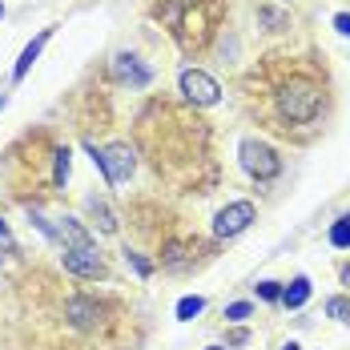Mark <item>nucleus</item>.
I'll return each mask as SVG.
<instances>
[{
  "instance_id": "18",
  "label": "nucleus",
  "mask_w": 350,
  "mask_h": 350,
  "mask_svg": "<svg viewBox=\"0 0 350 350\" xmlns=\"http://www.w3.org/2000/svg\"><path fill=\"white\" fill-rule=\"evenodd\" d=\"M258 298H266V302H282V286L278 282H258Z\"/></svg>"
},
{
  "instance_id": "10",
  "label": "nucleus",
  "mask_w": 350,
  "mask_h": 350,
  "mask_svg": "<svg viewBox=\"0 0 350 350\" xmlns=\"http://www.w3.org/2000/svg\"><path fill=\"white\" fill-rule=\"evenodd\" d=\"M117 77L141 89V85H149V77H153V72L145 69V65H141V61L133 57V53H121V57H117Z\"/></svg>"
},
{
  "instance_id": "14",
  "label": "nucleus",
  "mask_w": 350,
  "mask_h": 350,
  "mask_svg": "<svg viewBox=\"0 0 350 350\" xmlns=\"http://www.w3.org/2000/svg\"><path fill=\"white\" fill-rule=\"evenodd\" d=\"M330 245H338V250H350V213H347V217H338V221L330 226Z\"/></svg>"
},
{
  "instance_id": "13",
  "label": "nucleus",
  "mask_w": 350,
  "mask_h": 350,
  "mask_svg": "<svg viewBox=\"0 0 350 350\" xmlns=\"http://www.w3.org/2000/svg\"><path fill=\"white\" fill-rule=\"evenodd\" d=\"M202 310H206V298H198V294L177 302V318H181V322H193V318L202 314Z\"/></svg>"
},
{
  "instance_id": "20",
  "label": "nucleus",
  "mask_w": 350,
  "mask_h": 350,
  "mask_svg": "<svg viewBox=\"0 0 350 350\" xmlns=\"http://www.w3.org/2000/svg\"><path fill=\"white\" fill-rule=\"evenodd\" d=\"M125 258H129V266H133V270H137L141 278H149V274H153V266H149V262H145V258H141V254H125Z\"/></svg>"
},
{
  "instance_id": "15",
  "label": "nucleus",
  "mask_w": 350,
  "mask_h": 350,
  "mask_svg": "<svg viewBox=\"0 0 350 350\" xmlns=\"http://www.w3.org/2000/svg\"><path fill=\"white\" fill-rule=\"evenodd\" d=\"M89 213L97 217V226H101L105 234H113V230H117V221H113V213L105 210V202H97V198H89Z\"/></svg>"
},
{
  "instance_id": "1",
  "label": "nucleus",
  "mask_w": 350,
  "mask_h": 350,
  "mask_svg": "<svg viewBox=\"0 0 350 350\" xmlns=\"http://www.w3.org/2000/svg\"><path fill=\"white\" fill-rule=\"evenodd\" d=\"M198 4H202V0H161V4L153 8L157 21L170 25V33L177 36L181 49H202V44L210 40L213 25H217V16L198 12Z\"/></svg>"
},
{
  "instance_id": "6",
  "label": "nucleus",
  "mask_w": 350,
  "mask_h": 350,
  "mask_svg": "<svg viewBox=\"0 0 350 350\" xmlns=\"http://www.w3.org/2000/svg\"><path fill=\"white\" fill-rule=\"evenodd\" d=\"M101 153H105V185H121L133 174V149L129 145H109Z\"/></svg>"
},
{
  "instance_id": "3",
  "label": "nucleus",
  "mask_w": 350,
  "mask_h": 350,
  "mask_svg": "<svg viewBox=\"0 0 350 350\" xmlns=\"http://www.w3.org/2000/svg\"><path fill=\"white\" fill-rule=\"evenodd\" d=\"M238 153H242V170H245L250 177H258V181H274V177H278L282 161H278V153H274L266 141L245 137Z\"/></svg>"
},
{
  "instance_id": "17",
  "label": "nucleus",
  "mask_w": 350,
  "mask_h": 350,
  "mask_svg": "<svg viewBox=\"0 0 350 350\" xmlns=\"http://www.w3.org/2000/svg\"><path fill=\"white\" fill-rule=\"evenodd\" d=\"M326 314L338 318V322H350V298H330L326 302Z\"/></svg>"
},
{
  "instance_id": "19",
  "label": "nucleus",
  "mask_w": 350,
  "mask_h": 350,
  "mask_svg": "<svg viewBox=\"0 0 350 350\" xmlns=\"http://www.w3.org/2000/svg\"><path fill=\"white\" fill-rule=\"evenodd\" d=\"M250 314H254L250 302H234V306H226V318H230V322H245Z\"/></svg>"
},
{
  "instance_id": "7",
  "label": "nucleus",
  "mask_w": 350,
  "mask_h": 350,
  "mask_svg": "<svg viewBox=\"0 0 350 350\" xmlns=\"http://www.w3.org/2000/svg\"><path fill=\"white\" fill-rule=\"evenodd\" d=\"M65 270L77 278H101L105 274V262L97 250H65Z\"/></svg>"
},
{
  "instance_id": "21",
  "label": "nucleus",
  "mask_w": 350,
  "mask_h": 350,
  "mask_svg": "<svg viewBox=\"0 0 350 350\" xmlns=\"http://www.w3.org/2000/svg\"><path fill=\"white\" fill-rule=\"evenodd\" d=\"M334 29L342 36H350V12H338V16H334Z\"/></svg>"
},
{
  "instance_id": "16",
  "label": "nucleus",
  "mask_w": 350,
  "mask_h": 350,
  "mask_svg": "<svg viewBox=\"0 0 350 350\" xmlns=\"http://www.w3.org/2000/svg\"><path fill=\"white\" fill-rule=\"evenodd\" d=\"M69 149H57V161H53V185H65L69 181Z\"/></svg>"
},
{
  "instance_id": "24",
  "label": "nucleus",
  "mask_w": 350,
  "mask_h": 350,
  "mask_svg": "<svg viewBox=\"0 0 350 350\" xmlns=\"http://www.w3.org/2000/svg\"><path fill=\"white\" fill-rule=\"evenodd\" d=\"M0 16H4V4H0Z\"/></svg>"
},
{
  "instance_id": "5",
  "label": "nucleus",
  "mask_w": 350,
  "mask_h": 350,
  "mask_svg": "<svg viewBox=\"0 0 350 350\" xmlns=\"http://www.w3.org/2000/svg\"><path fill=\"white\" fill-rule=\"evenodd\" d=\"M181 93H185V101H193V105H217V97H221L217 81H213L210 72H202V69L181 72Z\"/></svg>"
},
{
  "instance_id": "8",
  "label": "nucleus",
  "mask_w": 350,
  "mask_h": 350,
  "mask_svg": "<svg viewBox=\"0 0 350 350\" xmlns=\"http://www.w3.org/2000/svg\"><path fill=\"white\" fill-rule=\"evenodd\" d=\"M65 314L72 318V326H81V330H89V326H97V322H101V306H97L93 298H69V306H65Z\"/></svg>"
},
{
  "instance_id": "22",
  "label": "nucleus",
  "mask_w": 350,
  "mask_h": 350,
  "mask_svg": "<svg viewBox=\"0 0 350 350\" xmlns=\"http://www.w3.org/2000/svg\"><path fill=\"white\" fill-rule=\"evenodd\" d=\"M0 238H8V226H4V217H0Z\"/></svg>"
},
{
  "instance_id": "2",
  "label": "nucleus",
  "mask_w": 350,
  "mask_h": 350,
  "mask_svg": "<svg viewBox=\"0 0 350 350\" xmlns=\"http://www.w3.org/2000/svg\"><path fill=\"white\" fill-rule=\"evenodd\" d=\"M278 113L294 125H306L322 113V85L310 77H290L278 89Z\"/></svg>"
},
{
  "instance_id": "4",
  "label": "nucleus",
  "mask_w": 350,
  "mask_h": 350,
  "mask_svg": "<svg viewBox=\"0 0 350 350\" xmlns=\"http://www.w3.org/2000/svg\"><path fill=\"white\" fill-rule=\"evenodd\" d=\"M254 217H258L254 202H230L226 210L213 217V234H217V238H238V234H242Z\"/></svg>"
},
{
  "instance_id": "9",
  "label": "nucleus",
  "mask_w": 350,
  "mask_h": 350,
  "mask_svg": "<svg viewBox=\"0 0 350 350\" xmlns=\"http://www.w3.org/2000/svg\"><path fill=\"white\" fill-rule=\"evenodd\" d=\"M49 36H53V29H40V33H36L33 40L25 44V53H21V61L12 65V81H25V77H29V69H33V61L40 57V49L49 44Z\"/></svg>"
},
{
  "instance_id": "23",
  "label": "nucleus",
  "mask_w": 350,
  "mask_h": 350,
  "mask_svg": "<svg viewBox=\"0 0 350 350\" xmlns=\"http://www.w3.org/2000/svg\"><path fill=\"white\" fill-rule=\"evenodd\" d=\"M282 350H298V342H290V347H282Z\"/></svg>"
},
{
  "instance_id": "11",
  "label": "nucleus",
  "mask_w": 350,
  "mask_h": 350,
  "mask_svg": "<svg viewBox=\"0 0 350 350\" xmlns=\"http://www.w3.org/2000/svg\"><path fill=\"white\" fill-rule=\"evenodd\" d=\"M57 238L65 242V250H93V238L85 234V226H81L77 217H65V221H61V230H57Z\"/></svg>"
},
{
  "instance_id": "12",
  "label": "nucleus",
  "mask_w": 350,
  "mask_h": 350,
  "mask_svg": "<svg viewBox=\"0 0 350 350\" xmlns=\"http://www.w3.org/2000/svg\"><path fill=\"white\" fill-rule=\"evenodd\" d=\"M306 298H310V278H294L286 290H282V306H290V310L306 306Z\"/></svg>"
},
{
  "instance_id": "25",
  "label": "nucleus",
  "mask_w": 350,
  "mask_h": 350,
  "mask_svg": "<svg viewBox=\"0 0 350 350\" xmlns=\"http://www.w3.org/2000/svg\"><path fill=\"white\" fill-rule=\"evenodd\" d=\"M210 350H221V347H210Z\"/></svg>"
}]
</instances>
